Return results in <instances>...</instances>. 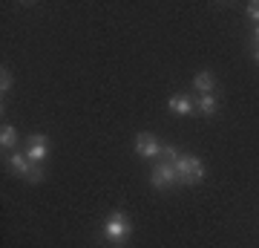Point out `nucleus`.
<instances>
[{
  "instance_id": "obj_1",
  "label": "nucleus",
  "mask_w": 259,
  "mask_h": 248,
  "mask_svg": "<svg viewBox=\"0 0 259 248\" xmlns=\"http://www.w3.org/2000/svg\"><path fill=\"white\" fill-rule=\"evenodd\" d=\"M101 234H104V239H107L110 245L121 248L130 239V234H133V222H130V217L124 211H112L110 217L104 220Z\"/></svg>"
},
{
  "instance_id": "obj_2",
  "label": "nucleus",
  "mask_w": 259,
  "mask_h": 248,
  "mask_svg": "<svg viewBox=\"0 0 259 248\" xmlns=\"http://www.w3.org/2000/svg\"><path fill=\"white\" fill-rule=\"evenodd\" d=\"M173 167H176V179L179 185H196L204 179V165L199 156H190V153H179V159L173 162Z\"/></svg>"
},
{
  "instance_id": "obj_3",
  "label": "nucleus",
  "mask_w": 259,
  "mask_h": 248,
  "mask_svg": "<svg viewBox=\"0 0 259 248\" xmlns=\"http://www.w3.org/2000/svg\"><path fill=\"white\" fill-rule=\"evenodd\" d=\"M9 170L15 176L29 179V182H40V179H44V167L35 165V162H29L26 153H12L9 156Z\"/></svg>"
},
{
  "instance_id": "obj_4",
  "label": "nucleus",
  "mask_w": 259,
  "mask_h": 248,
  "mask_svg": "<svg viewBox=\"0 0 259 248\" xmlns=\"http://www.w3.org/2000/svg\"><path fill=\"white\" fill-rule=\"evenodd\" d=\"M150 185H153L156 191H167V188L179 185V179H176V167H173V162H158V165L153 167V173H150Z\"/></svg>"
},
{
  "instance_id": "obj_5",
  "label": "nucleus",
  "mask_w": 259,
  "mask_h": 248,
  "mask_svg": "<svg viewBox=\"0 0 259 248\" xmlns=\"http://www.w3.org/2000/svg\"><path fill=\"white\" fill-rule=\"evenodd\" d=\"M161 150H164V147L158 145V138L153 136V133H139V136H136V153H139V156L158 159L161 156Z\"/></svg>"
},
{
  "instance_id": "obj_6",
  "label": "nucleus",
  "mask_w": 259,
  "mask_h": 248,
  "mask_svg": "<svg viewBox=\"0 0 259 248\" xmlns=\"http://www.w3.org/2000/svg\"><path fill=\"white\" fill-rule=\"evenodd\" d=\"M26 156H29V162H35V165H40V162L49 156V138L44 136V133H32V136H29Z\"/></svg>"
},
{
  "instance_id": "obj_7",
  "label": "nucleus",
  "mask_w": 259,
  "mask_h": 248,
  "mask_svg": "<svg viewBox=\"0 0 259 248\" xmlns=\"http://www.w3.org/2000/svg\"><path fill=\"white\" fill-rule=\"evenodd\" d=\"M167 110L173 113V116H190V113H196V101L190 98V95H173L170 101H167Z\"/></svg>"
},
{
  "instance_id": "obj_8",
  "label": "nucleus",
  "mask_w": 259,
  "mask_h": 248,
  "mask_svg": "<svg viewBox=\"0 0 259 248\" xmlns=\"http://www.w3.org/2000/svg\"><path fill=\"white\" fill-rule=\"evenodd\" d=\"M216 110H219V101H216V95H213V92L199 95V101H196V113H202V116H213Z\"/></svg>"
},
{
  "instance_id": "obj_9",
  "label": "nucleus",
  "mask_w": 259,
  "mask_h": 248,
  "mask_svg": "<svg viewBox=\"0 0 259 248\" xmlns=\"http://www.w3.org/2000/svg\"><path fill=\"white\" fill-rule=\"evenodd\" d=\"M193 87L202 92V95H207V92H213V87H216V78H213V73H199L193 78Z\"/></svg>"
},
{
  "instance_id": "obj_10",
  "label": "nucleus",
  "mask_w": 259,
  "mask_h": 248,
  "mask_svg": "<svg viewBox=\"0 0 259 248\" xmlns=\"http://www.w3.org/2000/svg\"><path fill=\"white\" fill-rule=\"evenodd\" d=\"M15 145H18V130L12 127V124H3L0 127V147L3 150H12Z\"/></svg>"
},
{
  "instance_id": "obj_11",
  "label": "nucleus",
  "mask_w": 259,
  "mask_h": 248,
  "mask_svg": "<svg viewBox=\"0 0 259 248\" xmlns=\"http://www.w3.org/2000/svg\"><path fill=\"white\" fill-rule=\"evenodd\" d=\"M9 90H12V73L6 69V66H3V69H0V92L6 95Z\"/></svg>"
},
{
  "instance_id": "obj_12",
  "label": "nucleus",
  "mask_w": 259,
  "mask_h": 248,
  "mask_svg": "<svg viewBox=\"0 0 259 248\" xmlns=\"http://www.w3.org/2000/svg\"><path fill=\"white\" fill-rule=\"evenodd\" d=\"M245 9H248V18L253 20V26H256V23H259V0H250Z\"/></svg>"
},
{
  "instance_id": "obj_13",
  "label": "nucleus",
  "mask_w": 259,
  "mask_h": 248,
  "mask_svg": "<svg viewBox=\"0 0 259 248\" xmlns=\"http://www.w3.org/2000/svg\"><path fill=\"white\" fill-rule=\"evenodd\" d=\"M161 156H164V162H176V159H179V150H176L173 145H167L164 150H161Z\"/></svg>"
},
{
  "instance_id": "obj_14",
  "label": "nucleus",
  "mask_w": 259,
  "mask_h": 248,
  "mask_svg": "<svg viewBox=\"0 0 259 248\" xmlns=\"http://www.w3.org/2000/svg\"><path fill=\"white\" fill-rule=\"evenodd\" d=\"M253 41H256V46H259V23L253 26Z\"/></svg>"
},
{
  "instance_id": "obj_15",
  "label": "nucleus",
  "mask_w": 259,
  "mask_h": 248,
  "mask_svg": "<svg viewBox=\"0 0 259 248\" xmlns=\"http://www.w3.org/2000/svg\"><path fill=\"white\" fill-rule=\"evenodd\" d=\"M253 61H256V64H259V46H256V49H253Z\"/></svg>"
}]
</instances>
